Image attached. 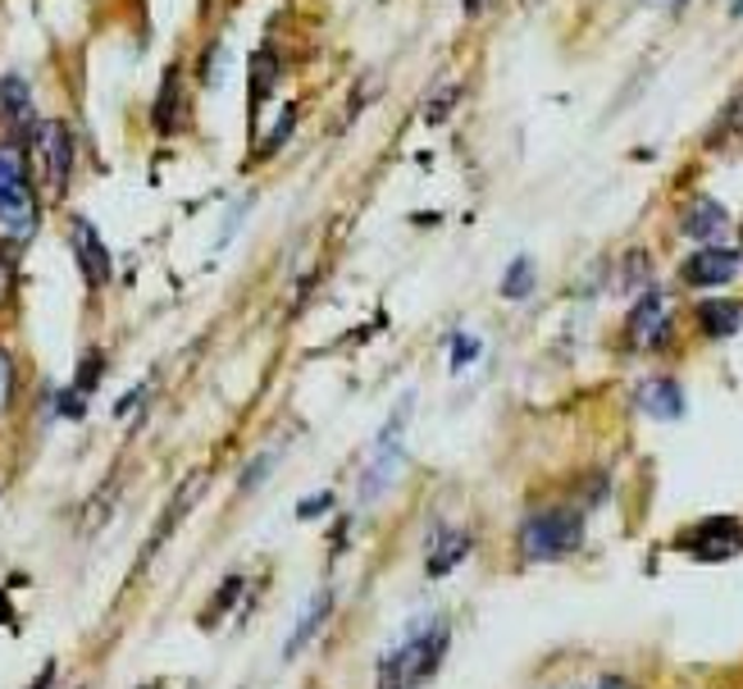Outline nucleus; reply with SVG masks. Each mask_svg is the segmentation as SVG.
Instances as JSON below:
<instances>
[{
    "label": "nucleus",
    "instance_id": "obj_1",
    "mask_svg": "<svg viewBox=\"0 0 743 689\" xmlns=\"http://www.w3.org/2000/svg\"><path fill=\"white\" fill-rule=\"evenodd\" d=\"M448 644H452V625L442 617H424V621H411L398 644H392L383 658H379V676H374V689H420L424 680H433V671L448 658Z\"/></svg>",
    "mask_w": 743,
    "mask_h": 689
},
{
    "label": "nucleus",
    "instance_id": "obj_2",
    "mask_svg": "<svg viewBox=\"0 0 743 689\" xmlns=\"http://www.w3.org/2000/svg\"><path fill=\"white\" fill-rule=\"evenodd\" d=\"M41 224V202L32 187L23 142H0V248H28Z\"/></svg>",
    "mask_w": 743,
    "mask_h": 689
},
{
    "label": "nucleus",
    "instance_id": "obj_3",
    "mask_svg": "<svg viewBox=\"0 0 743 689\" xmlns=\"http://www.w3.org/2000/svg\"><path fill=\"white\" fill-rule=\"evenodd\" d=\"M516 544L525 562H561L584 544V516L575 507H548V512H529L520 521Z\"/></svg>",
    "mask_w": 743,
    "mask_h": 689
},
{
    "label": "nucleus",
    "instance_id": "obj_4",
    "mask_svg": "<svg viewBox=\"0 0 743 689\" xmlns=\"http://www.w3.org/2000/svg\"><path fill=\"white\" fill-rule=\"evenodd\" d=\"M23 146H32V161L41 169V183L51 192V202H65L69 196V178H74V161H78V146H74V133L65 119H37L32 133L23 137Z\"/></svg>",
    "mask_w": 743,
    "mask_h": 689
},
{
    "label": "nucleus",
    "instance_id": "obj_5",
    "mask_svg": "<svg viewBox=\"0 0 743 689\" xmlns=\"http://www.w3.org/2000/svg\"><path fill=\"white\" fill-rule=\"evenodd\" d=\"M411 392L407 398L392 407V416L383 420V429H379V438H374V453H370V466H365V475H361V498L365 503H374L383 488L398 479V470H402V457H407V443H402V434H407V420H411Z\"/></svg>",
    "mask_w": 743,
    "mask_h": 689
},
{
    "label": "nucleus",
    "instance_id": "obj_6",
    "mask_svg": "<svg viewBox=\"0 0 743 689\" xmlns=\"http://www.w3.org/2000/svg\"><path fill=\"white\" fill-rule=\"evenodd\" d=\"M671 329H675V320H671L666 292L662 288H643L638 302L625 316V342L638 348V352H657V348L671 342Z\"/></svg>",
    "mask_w": 743,
    "mask_h": 689
},
{
    "label": "nucleus",
    "instance_id": "obj_7",
    "mask_svg": "<svg viewBox=\"0 0 743 689\" xmlns=\"http://www.w3.org/2000/svg\"><path fill=\"white\" fill-rule=\"evenodd\" d=\"M675 544L693 562H730L743 553V525H739V516H707L693 530H684Z\"/></svg>",
    "mask_w": 743,
    "mask_h": 689
},
{
    "label": "nucleus",
    "instance_id": "obj_8",
    "mask_svg": "<svg viewBox=\"0 0 743 689\" xmlns=\"http://www.w3.org/2000/svg\"><path fill=\"white\" fill-rule=\"evenodd\" d=\"M739 270H743V252L725 248V242H712V248H693L680 261V283L693 288V292H712V288L734 283Z\"/></svg>",
    "mask_w": 743,
    "mask_h": 689
},
{
    "label": "nucleus",
    "instance_id": "obj_9",
    "mask_svg": "<svg viewBox=\"0 0 743 689\" xmlns=\"http://www.w3.org/2000/svg\"><path fill=\"white\" fill-rule=\"evenodd\" d=\"M69 248H74V261H78V274L82 283L96 292V288H106L115 279V256L106 248V237L101 229H96L87 215H74L69 220Z\"/></svg>",
    "mask_w": 743,
    "mask_h": 689
},
{
    "label": "nucleus",
    "instance_id": "obj_10",
    "mask_svg": "<svg viewBox=\"0 0 743 689\" xmlns=\"http://www.w3.org/2000/svg\"><path fill=\"white\" fill-rule=\"evenodd\" d=\"M688 242H698V248H712V242H725V233L734 229L730 211L716 202L712 192H698V196H688V202L680 206V224H675Z\"/></svg>",
    "mask_w": 743,
    "mask_h": 689
},
{
    "label": "nucleus",
    "instance_id": "obj_11",
    "mask_svg": "<svg viewBox=\"0 0 743 689\" xmlns=\"http://www.w3.org/2000/svg\"><path fill=\"white\" fill-rule=\"evenodd\" d=\"M634 402H638V411H643V416H653V420H680V416H684V407H688L680 379H671V375H653V379H643Z\"/></svg>",
    "mask_w": 743,
    "mask_h": 689
},
{
    "label": "nucleus",
    "instance_id": "obj_12",
    "mask_svg": "<svg viewBox=\"0 0 743 689\" xmlns=\"http://www.w3.org/2000/svg\"><path fill=\"white\" fill-rule=\"evenodd\" d=\"M183 115H187V101H183V65H169L165 78H160V91L151 101V128L160 137H174L183 128Z\"/></svg>",
    "mask_w": 743,
    "mask_h": 689
},
{
    "label": "nucleus",
    "instance_id": "obj_13",
    "mask_svg": "<svg viewBox=\"0 0 743 689\" xmlns=\"http://www.w3.org/2000/svg\"><path fill=\"white\" fill-rule=\"evenodd\" d=\"M693 324H698L703 338L725 342L743 329V302L739 298H703L698 307H693Z\"/></svg>",
    "mask_w": 743,
    "mask_h": 689
},
{
    "label": "nucleus",
    "instance_id": "obj_14",
    "mask_svg": "<svg viewBox=\"0 0 743 689\" xmlns=\"http://www.w3.org/2000/svg\"><path fill=\"white\" fill-rule=\"evenodd\" d=\"M0 119H6L19 137L32 133L37 110H32V87H28L23 74H6V78H0Z\"/></svg>",
    "mask_w": 743,
    "mask_h": 689
},
{
    "label": "nucleus",
    "instance_id": "obj_15",
    "mask_svg": "<svg viewBox=\"0 0 743 689\" xmlns=\"http://www.w3.org/2000/svg\"><path fill=\"white\" fill-rule=\"evenodd\" d=\"M202 488H206V475H187L183 479V488H178V494H174V503H169V512H165V521H160V530L151 534V538H146V553H141V562H151L156 553H160V544H165V538L183 525V516L192 512V503L196 498H202Z\"/></svg>",
    "mask_w": 743,
    "mask_h": 689
},
{
    "label": "nucleus",
    "instance_id": "obj_16",
    "mask_svg": "<svg viewBox=\"0 0 743 689\" xmlns=\"http://www.w3.org/2000/svg\"><path fill=\"white\" fill-rule=\"evenodd\" d=\"M329 608H333V594H329V589H320V594L306 603V612L296 617V625H292V634H287V644H283V662H292V658L302 653V649L311 644V639L320 634V625L329 621Z\"/></svg>",
    "mask_w": 743,
    "mask_h": 689
},
{
    "label": "nucleus",
    "instance_id": "obj_17",
    "mask_svg": "<svg viewBox=\"0 0 743 689\" xmlns=\"http://www.w3.org/2000/svg\"><path fill=\"white\" fill-rule=\"evenodd\" d=\"M534 288H538V265H534V256H529V252L511 256L507 270H502V279H498V292H502L507 302H529Z\"/></svg>",
    "mask_w": 743,
    "mask_h": 689
},
{
    "label": "nucleus",
    "instance_id": "obj_18",
    "mask_svg": "<svg viewBox=\"0 0 743 689\" xmlns=\"http://www.w3.org/2000/svg\"><path fill=\"white\" fill-rule=\"evenodd\" d=\"M466 557H470V534H466V530H448V534H442L438 544H433V553H429L424 566H429V575L438 580V575H448L452 566H461Z\"/></svg>",
    "mask_w": 743,
    "mask_h": 689
},
{
    "label": "nucleus",
    "instance_id": "obj_19",
    "mask_svg": "<svg viewBox=\"0 0 743 689\" xmlns=\"http://www.w3.org/2000/svg\"><path fill=\"white\" fill-rule=\"evenodd\" d=\"M265 91H274V60H270V51H256L252 56V124L261 119Z\"/></svg>",
    "mask_w": 743,
    "mask_h": 689
},
{
    "label": "nucleus",
    "instance_id": "obj_20",
    "mask_svg": "<svg viewBox=\"0 0 743 689\" xmlns=\"http://www.w3.org/2000/svg\"><path fill=\"white\" fill-rule=\"evenodd\" d=\"M296 115H302L296 106H283L278 124H274V128H270V137L256 146V161H270V156H278V152H283V146H287V137L296 133Z\"/></svg>",
    "mask_w": 743,
    "mask_h": 689
},
{
    "label": "nucleus",
    "instance_id": "obj_21",
    "mask_svg": "<svg viewBox=\"0 0 743 689\" xmlns=\"http://www.w3.org/2000/svg\"><path fill=\"white\" fill-rule=\"evenodd\" d=\"M479 352H483V342L475 338V333H466V329H457L452 338H448V366L461 375V370H470L475 361H479Z\"/></svg>",
    "mask_w": 743,
    "mask_h": 689
},
{
    "label": "nucleus",
    "instance_id": "obj_22",
    "mask_svg": "<svg viewBox=\"0 0 743 689\" xmlns=\"http://www.w3.org/2000/svg\"><path fill=\"white\" fill-rule=\"evenodd\" d=\"M224 60H228V46L215 37L211 46H206V51H202V65H196V78H202V87H219L224 83Z\"/></svg>",
    "mask_w": 743,
    "mask_h": 689
},
{
    "label": "nucleus",
    "instance_id": "obj_23",
    "mask_svg": "<svg viewBox=\"0 0 743 689\" xmlns=\"http://www.w3.org/2000/svg\"><path fill=\"white\" fill-rule=\"evenodd\" d=\"M101 379H106V352H101V348H91V352H87V357L78 361L74 388H78V392H87V398H91V392L101 388Z\"/></svg>",
    "mask_w": 743,
    "mask_h": 689
},
{
    "label": "nucleus",
    "instance_id": "obj_24",
    "mask_svg": "<svg viewBox=\"0 0 743 689\" xmlns=\"http://www.w3.org/2000/svg\"><path fill=\"white\" fill-rule=\"evenodd\" d=\"M14 379H19V366H14V352L0 342V420L10 416V402H14Z\"/></svg>",
    "mask_w": 743,
    "mask_h": 689
},
{
    "label": "nucleus",
    "instance_id": "obj_25",
    "mask_svg": "<svg viewBox=\"0 0 743 689\" xmlns=\"http://www.w3.org/2000/svg\"><path fill=\"white\" fill-rule=\"evenodd\" d=\"M252 202H256V196H242V202H233V206H228V215H224V229H219V237H215V248H228V242L237 237V229H242L246 211H252Z\"/></svg>",
    "mask_w": 743,
    "mask_h": 689
},
{
    "label": "nucleus",
    "instance_id": "obj_26",
    "mask_svg": "<svg viewBox=\"0 0 743 689\" xmlns=\"http://www.w3.org/2000/svg\"><path fill=\"white\" fill-rule=\"evenodd\" d=\"M274 462H278L274 453H261L252 466H246V470H242V479H237V488H242V494H256V488L265 484V475L274 470Z\"/></svg>",
    "mask_w": 743,
    "mask_h": 689
},
{
    "label": "nucleus",
    "instance_id": "obj_27",
    "mask_svg": "<svg viewBox=\"0 0 743 689\" xmlns=\"http://www.w3.org/2000/svg\"><path fill=\"white\" fill-rule=\"evenodd\" d=\"M14 283H19L14 252H10V248H0V311H10V302H14Z\"/></svg>",
    "mask_w": 743,
    "mask_h": 689
},
{
    "label": "nucleus",
    "instance_id": "obj_28",
    "mask_svg": "<svg viewBox=\"0 0 743 689\" xmlns=\"http://www.w3.org/2000/svg\"><path fill=\"white\" fill-rule=\"evenodd\" d=\"M56 411H60L65 420H82V416H87V392H78L74 384L60 388V392H56Z\"/></svg>",
    "mask_w": 743,
    "mask_h": 689
},
{
    "label": "nucleus",
    "instance_id": "obj_29",
    "mask_svg": "<svg viewBox=\"0 0 743 689\" xmlns=\"http://www.w3.org/2000/svg\"><path fill=\"white\" fill-rule=\"evenodd\" d=\"M237 594H242V575H228V580L219 584V594H215V608H211V612L202 617V625H206V621H215L219 612H228V608L237 603Z\"/></svg>",
    "mask_w": 743,
    "mask_h": 689
},
{
    "label": "nucleus",
    "instance_id": "obj_30",
    "mask_svg": "<svg viewBox=\"0 0 743 689\" xmlns=\"http://www.w3.org/2000/svg\"><path fill=\"white\" fill-rule=\"evenodd\" d=\"M457 96H461V87H448V91H438V96H433V101L424 106V119H429V124H442V119H448V115H452V106H457Z\"/></svg>",
    "mask_w": 743,
    "mask_h": 689
},
{
    "label": "nucleus",
    "instance_id": "obj_31",
    "mask_svg": "<svg viewBox=\"0 0 743 689\" xmlns=\"http://www.w3.org/2000/svg\"><path fill=\"white\" fill-rule=\"evenodd\" d=\"M329 507H333V494L324 488V494H311V498L296 503V521H315V516H324Z\"/></svg>",
    "mask_w": 743,
    "mask_h": 689
},
{
    "label": "nucleus",
    "instance_id": "obj_32",
    "mask_svg": "<svg viewBox=\"0 0 743 689\" xmlns=\"http://www.w3.org/2000/svg\"><path fill=\"white\" fill-rule=\"evenodd\" d=\"M141 398H146V384H137V388H133V392H128V398H119V407H115V416H119V420H124V416H133V411H137V402H141Z\"/></svg>",
    "mask_w": 743,
    "mask_h": 689
},
{
    "label": "nucleus",
    "instance_id": "obj_33",
    "mask_svg": "<svg viewBox=\"0 0 743 689\" xmlns=\"http://www.w3.org/2000/svg\"><path fill=\"white\" fill-rule=\"evenodd\" d=\"M593 689H634V685H629V680H620V676H603Z\"/></svg>",
    "mask_w": 743,
    "mask_h": 689
},
{
    "label": "nucleus",
    "instance_id": "obj_34",
    "mask_svg": "<svg viewBox=\"0 0 743 689\" xmlns=\"http://www.w3.org/2000/svg\"><path fill=\"white\" fill-rule=\"evenodd\" d=\"M0 625H10V630H19V621H14V612H10V603L0 599Z\"/></svg>",
    "mask_w": 743,
    "mask_h": 689
},
{
    "label": "nucleus",
    "instance_id": "obj_35",
    "mask_svg": "<svg viewBox=\"0 0 743 689\" xmlns=\"http://www.w3.org/2000/svg\"><path fill=\"white\" fill-rule=\"evenodd\" d=\"M51 680H56V667H46V671H41V676L32 680V689H46V685H51Z\"/></svg>",
    "mask_w": 743,
    "mask_h": 689
},
{
    "label": "nucleus",
    "instance_id": "obj_36",
    "mask_svg": "<svg viewBox=\"0 0 743 689\" xmlns=\"http://www.w3.org/2000/svg\"><path fill=\"white\" fill-rule=\"evenodd\" d=\"M461 6H466V19H475L483 10V0H461Z\"/></svg>",
    "mask_w": 743,
    "mask_h": 689
},
{
    "label": "nucleus",
    "instance_id": "obj_37",
    "mask_svg": "<svg viewBox=\"0 0 743 689\" xmlns=\"http://www.w3.org/2000/svg\"><path fill=\"white\" fill-rule=\"evenodd\" d=\"M730 19H743V0H730Z\"/></svg>",
    "mask_w": 743,
    "mask_h": 689
},
{
    "label": "nucleus",
    "instance_id": "obj_38",
    "mask_svg": "<svg viewBox=\"0 0 743 689\" xmlns=\"http://www.w3.org/2000/svg\"><path fill=\"white\" fill-rule=\"evenodd\" d=\"M657 6H684V0H657Z\"/></svg>",
    "mask_w": 743,
    "mask_h": 689
},
{
    "label": "nucleus",
    "instance_id": "obj_39",
    "mask_svg": "<svg viewBox=\"0 0 743 689\" xmlns=\"http://www.w3.org/2000/svg\"><path fill=\"white\" fill-rule=\"evenodd\" d=\"M739 242H743V224H739Z\"/></svg>",
    "mask_w": 743,
    "mask_h": 689
}]
</instances>
